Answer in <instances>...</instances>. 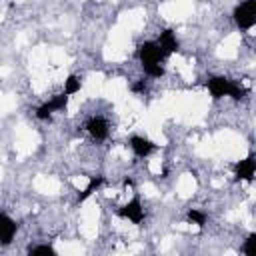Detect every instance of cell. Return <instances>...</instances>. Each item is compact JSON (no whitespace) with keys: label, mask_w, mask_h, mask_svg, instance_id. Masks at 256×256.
<instances>
[{"label":"cell","mask_w":256,"mask_h":256,"mask_svg":"<svg viewBox=\"0 0 256 256\" xmlns=\"http://www.w3.org/2000/svg\"><path fill=\"white\" fill-rule=\"evenodd\" d=\"M80 86H82V78L80 76H76V74H72V76H68V80H66V84H64V94H76L78 90H80Z\"/></svg>","instance_id":"11"},{"label":"cell","mask_w":256,"mask_h":256,"mask_svg":"<svg viewBox=\"0 0 256 256\" xmlns=\"http://www.w3.org/2000/svg\"><path fill=\"white\" fill-rule=\"evenodd\" d=\"M100 184H102V176H96V178H90V182H88V186L82 190V194L78 196V202H82V200H86L94 190H98L100 188Z\"/></svg>","instance_id":"12"},{"label":"cell","mask_w":256,"mask_h":256,"mask_svg":"<svg viewBox=\"0 0 256 256\" xmlns=\"http://www.w3.org/2000/svg\"><path fill=\"white\" fill-rule=\"evenodd\" d=\"M130 146L136 152V156H148L156 148L148 138H142V136H132L130 138Z\"/></svg>","instance_id":"10"},{"label":"cell","mask_w":256,"mask_h":256,"mask_svg":"<svg viewBox=\"0 0 256 256\" xmlns=\"http://www.w3.org/2000/svg\"><path fill=\"white\" fill-rule=\"evenodd\" d=\"M228 96H232L234 100H240V98H244V94H246V88H242L240 84H236V82H232L230 80V84H228V92H226Z\"/></svg>","instance_id":"13"},{"label":"cell","mask_w":256,"mask_h":256,"mask_svg":"<svg viewBox=\"0 0 256 256\" xmlns=\"http://www.w3.org/2000/svg\"><path fill=\"white\" fill-rule=\"evenodd\" d=\"M254 170H256V162H254V156H248L244 160H240L236 164V178L240 180H252L254 178Z\"/></svg>","instance_id":"8"},{"label":"cell","mask_w":256,"mask_h":256,"mask_svg":"<svg viewBox=\"0 0 256 256\" xmlns=\"http://www.w3.org/2000/svg\"><path fill=\"white\" fill-rule=\"evenodd\" d=\"M156 44L160 46V50L164 52V56H170L172 52L178 50V40H176V36H174L172 30H164V32H160V38H158Z\"/></svg>","instance_id":"7"},{"label":"cell","mask_w":256,"mask_h":256,"mask_svg":"<svg viewBox=\"0 0 256 256\" xmlns=\"http://www.w3.org/2000/svg\"><path fill=\"white\" fill-rule=\"evenodd\" d=\"M138 58H140L142 64H150V62L160 64L166 56H164V52L160 50V46H158L156 42H144V44H140V48H138Z\"/></svg>","instance_id":"2"},{"label":"cell","mask_w":256,"mask_h":256,"mask_svg":"<svg viewBox=\"0 0 256 256\" xmlns=\"http://www.w3.org/2000/svg\"><path fill=\"white\" fill-rule=\"evenodd\" d=\"M234 22L238 28H252L256 22V0H244L234 10Z\"/></svg>","instance_id":"1"},{"label":"cell","mask_w":256,"mask_h":256,"mask_svg":"<svg viewBox=\"0 0 256 256\" xmlns=\"http://www.w3.org/2000/svg\"><path fill=\"white\" fill-rule=\"evenodd\" d=\"M28 254H30V256H40V254L54 256V254H56V250H54L52 246H34V248H30V250H28Z\"/></svg>","instance_id":"15"},{"label":"cell","mask_w":256,"mask_h":256,"mask_svg":"<svg viewBox=\"0 0 256 256\" xmlns=\"http://www.w3.org/2000/svg\"><path fill=\"white\" fill-rule=\"evenodd\" d=\"M142 68H144V72H146L148 76H152V78H160V76L164 74V68H162L160 64H154V62L142 64Z\"/></svg>","instance_id":"14"},{"label":"cell","mask_w":256,"mask_h":256,"mask_svg":"<svg viewBox=\"0 0 256 256\" xmlns=\"http://www.w3.org/2000/svg\"><path fill=\"white\" fill-rule=\"evenodd\" d=\"M244 254L246 256H256V234H250L246 244H244Z\"/></svg>","instance_id":"16"},{"label":"cell","mask_w":256,"mask_h":256,"mask_svg":"<svg viewBox=\"0 0 256 256\" xmlns=\"http://www.w3.org/2000/svg\"><path fill=\"white\" fill-rule=\"evenodd\" d=\"M14 232H16V224L10 216L6 214H0V244H10L12 238H14Z\"/></svg>","instance_id":"6"},{"label":"cell","mask_w":256,"mask_h":256,"mask_svg":"<svg viewBox=\"0 0 256 256\" xmlns=\"http://www.w3.org/2000/svg\"><path fill=\"white\" fill-rule=\"evenodd\" d=\"M188 218H190L194 224H198V226H202V224L206 222V214H204V212H198V210H190V212H188Z\"/></svg>","instance_id":"17"},{"label":"cell","mask_w":256,"mask_h":256,"mask_svg":"<svg viewBox=\"0 0 256 256\" xmlns=\"http://www.w3.org/2000/svg\"><path fill=\"white\" fill-rule=\"evenodd\" d=\"M120 216H124V218H128V220H132L134 224H140V222H142V218H144V212H142L140 200H138V198H134V200H130L128 204H124V206L120 208Z\"/></svg>","instance_id":"4"},{"label":"cell","mask_w":256,"mask_h":256,"mask_svg":"<svg viewBox=\"0 0 256 256\" xmlns=\"http://www.w3.org/2000/svg\"><path fill=\"white\" fill-rule=\"evenodd\" d=\"M132 90H134V92H142V90H146V82H144V80H138L136 84H132Z\"/></svg>","instance_id":"18"},{"label":"cell","mask_w":256,"mask_h":256,"mask_svg":"<svg viewBox=\"0 0 256 256\" xmlns=\"http://www.w3.org/2000/svg\"><path fill=\"white\" fill-rule=\"evenodd\" d=\"M86 128H88L90 136L96 138V140H104V138L108 136V122H106L104 118H100V116L90 118L88 124H86Z\"/></svg>","instance_id":"5"},{"label":"cell","mask_w":256,"mask_h":256,"mask_svg":"<svg viewBox=\"0 0 256 256\" xmlns=\"http://www.w3.org/2000/svg\"><path fill=\"white\" fill-rule=\"evenodd\" d=\"M66 102H68V94H58V96H54L50 102H46V104H42V106L36 108V118L48 120V118L52 116V112L62 110V108L66 106Z\"/></svg>","instance_id":"3"},{"label":"cell","mask_w":256,"mask_h":256,"mask_svg":"<svg viewBox=\"0 0 256 256\" xmlns=\"http://www.w3.org/2000/svg\"><path fill=\"white\" fill-rule=\"evenodd\" d=\"M228 84H230L228 78H224V76H214V78L208 80V90H210V94H212L214 98H220V96H224V94L228 92Z\"/></svg>","instance_id":"9"}]
</instances>
